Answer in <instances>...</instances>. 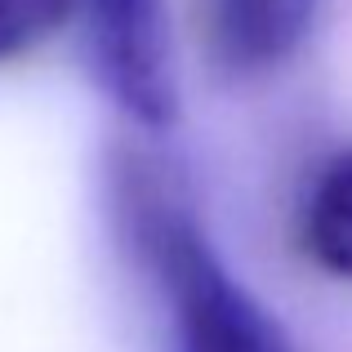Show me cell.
Instances as JSON below:
<instances>
[{
    "instance_id": "6da1fadb",
    "label": "cell",
    "mask_w": 352,
    "mask_h": 352,
    "mask_svg": "<svg viewBox=\"0 0 352 352\" xmlns=\"http://www.w3.org/2000/svg\"><path fill=\"white\" fill-rule=\"evenodd\" d=\"M138 250L165 294L179 352H294L276 317L223 263L183 206L143 201Z\"/></svg>"
},
{
    "instance_id": "5b68a950",
    "label": "cell",
    "mask_w": 352,
    "mask_h": 352,
    "mask_svg": "<svg viewBox=\"0 0 352 352\" xmlns=\"http://www.w3.org/2000/svg\"><path fill=\"white\" fill-rule=\"evenodd\" d=\"M72 14H76V0H0V63L32 54Z\"/></svg>"
},
{
    "instance_id": "3957f363",
    "label": "cell",
    "mask_w": 352,
    "mask_h": 352,
    "mask_svg": "<svg viewBox=\"0 0 352 352\" xmlns=\"http://www.w3.org/2000/svg\"><path fill=\"white\" fill-rule=\"evenodd\" d=\"M317 0H210V41L228 72L285 63L308 36Z\"/></svg>"
},
{
    "instance_id": "277c9868",
    "label": "cell",
    "mask_w": 352,
    "mask_h": 352,
    "mask_svg": "<svg viewBox=\"0 0 352 352\" xmlns=\"http://www.w3.org/2000/svg\"><path fill=\"white\" fill-rule=\"evenodd\" d=\"M299 241L321 272L352 281V147L317 170L299 214Z\"/></svg>"
},
{
    "instance_id": "7a4b0ae2",
    "label": "cell",
    "mask_w": 352,
    "mask_h": 352,
    "mask_svg": "<svg viewBox=\"0 0 352 352\" xmlns=\"http://www.w3.org/2000/svg\"><path fill=\"white\" fill-rule=\"evenodd\" d=\"M76 14L103 94L143 129L174 125L179 80L165 0H76Z\"/></svg>"
}]
</instances>
